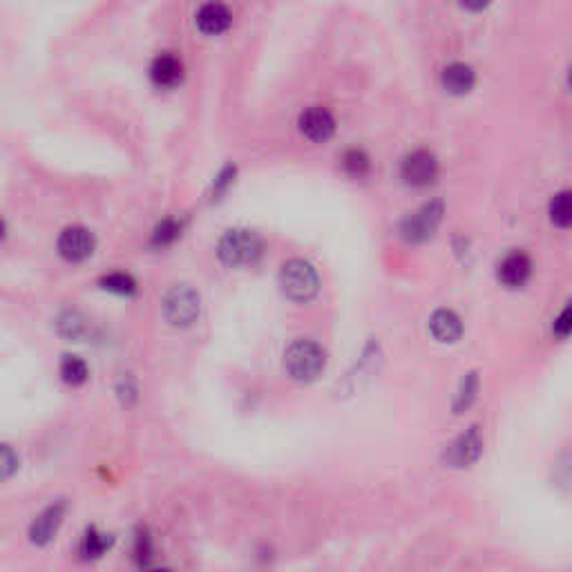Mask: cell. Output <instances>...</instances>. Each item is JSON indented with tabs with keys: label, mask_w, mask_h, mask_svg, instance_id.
<instances>
[{
	"label": "cell",
	"mask_w": 572,
	"mask_h": 572,
	"mask_svg": "<svg viewBox=\"0 0 572 572\" xmlns=\"http://www.w3.org/2000/svg\"><path fill=\"white\" fill-rule=\"evenodd\" d=\"M264 244L257 237V233L246 228H233L219 240L217 255L226 266L240 269V266H253L262 257Z\"/></svg>",
	"instance_id": "obj_1"
},
{
	"label": "cell",
	"mask_w": 572,
	"mask_h": 572,
	"mask_svg": "<svg viewBox=\"0 0 572 572\" xmlns=\"http://www.w3.org/2000/svg\"><path fill=\"white\" fill-rule=\"evenodd\" d=\"M284 367L289 376L300 383H309L316 380L327 367V354L320 345L311 340H295L293 345L286 349L284 354Z\"/></svg>",
	"instance_id": "obj_2"
},
{
	"label": "cell",
	"mask_w": 572,
	"mask_h": 572,
	"mask_svg": "<svg viewBox=\"0 0 572 572\" xmlns=\"http://www.w3.org/2000/svg\"><path fill=\"white\" fill-rule=\"evenodd\" d=\"M280 286H282L286 298L295 300V302H307V300L316 298L320 291V275L309 262L291 260L280 271Z\"/></svg>",
	"instance_id": "obj_3"
},
{
	"label": "cell",
	"mask_w": 572,
	"mask_h": 572,
	"mask_svg": "<svg viewBox=\"0 0 572 572\" xmlns=\"http://www.w3.org/2000/svg\"><path fill=\"white\" fill-rule=\"evenodd\" d=\"M199 295L188 284H177L166 293L164 316L173 327H190L199 318Z\"/></svg>",
	"instance_id": "obj_4"
},
{
	"label": "cell",
	"mask_w": 572,
	"mask_h": 572,
	"mask_svg": "<svg viewBox=\"0 0 572 572\" xmlns=\"http://www.w3.org/2000/svg\"><path fill=\"white\" fill-rule=\"evenodd\" d=\"M193 23L199 34L208 38L222 36L233 27V12L222 0H206L195 9Z\"/></svg>",
	"instance_id": "obj_5"
},
{
	"label": "cell",
	"mask_w": 572,
	"mask_h": 572,
	"mask_svg": "<svg viewBox=\"0 0 572 572\" xmlns=\"http://www.w3.org/2000/svg\"><path fill=\"white\" fill-rule=\"evenodd\" d=\"M400 177L412 188H427L438 177V159L429 150H414L400 164Z\"/></svg>",
	"instance_id": "obj_6"
},
{
	"label": "cell",
	"mask_w": 572,
	"mask_h": 572,
	"mask_svg": "<svg viewBox=\"0 0 572 572\" xmlns=\"http://www.w3.org/2000/svg\"><path fill=\"white\" fill-rule=\"evenodd\" d=\"M441 217H443V204L429 202L405 219L400 233H403V237L409 242V244H421V242H427L429 237L436 233L438 224H441Z\"/></svg>",
	"instance_id": "obj_7"
},
{
	"label": "cell",
	"mask_w": 572,
	"mask_h": 572,
	"mask_svg": "<svg viewBox=\"0 0 572 572\" xmlns=\"http://www.w3.org/2000/svg\"><path fill=\"white\" fill-rule=\"evenodd\" d=\"M56 249H59L63 260L79 264V262H85L92 255L97 249V240H94V233L85 226H68L61 231Z\"/></svg>",
	"instance_id": "obj_8"
},
{
	"label": "cell",
	"mask_w": 572,
	"mask_h": 572,
	"mask_svg": "<svg viewBox=\"0 0 572 572\" xmlns=\"http://www.w3.org/2000/svg\"><path fill=\"white\" fill-rule=\"evenodd\" d=\"M300 132L313 143H324L333 137L336 132V117L329 112L327 108L313 106L307 108L298 119Z\"/></svg>",
	"instance_id": "obj_9"
},
{
	"label": "cell",
	"mask_w": 572,
	"mask_h": 572,
	"mask_svg": "<svg viewBox=\"0 0 572 572\" xmlns=\"http://www.w3.org/2000/svg\"><path fill=\"white\" fill-rule=\"evenodd\" d=\"M150 81L159 90H173L184 81V63L175 52H161L150 63Z\"/></svg>",
	"instance_id": "obj_10"
},
{
	"label": "cell",
	"mask_w": 572,
	"mask_h": 572,
	"mask_svg": "<svg viewBox=\"0 0 572 572\" xmlns=\"http://www.w3.org/2000/svg\"><path fill=\"white\" fill-rule=\"evenodd\" d=\"M481 452H483V438H481L479 427H470L463 436H459L447 447L445 461L452 467H467L479 461Z\"/></svg>",
	"instance_id": "obj_11"
},
{
	"label": "cell",
	"mask_w": 572,
	"mask_h": 572,
	"mask_svg": "<svg viewBox=\"0 0 572 572\" xmlns=\"http://www.w3.org/2000/svg\"><path fill=\"white\" fill-rule=\"evenodd\" d=\"M532 275V260L523 251H512L500 260L499 280L508 289H521Z\"/></svg>",
	"instance_id": "obj_12"
},
{
	"label": "cell",
	"mask_w": 572,
	"mask_h": 572,
	"mask_svg": "<svg viewBox=\"0 0 572 572\" xmlns=\"http://www.w3.org/2000/svg\"><path fill=\"white\" fill-rule=\"evenodd\" d=\"M63 517H65V503H54L47 510H43L30 528L32 543H34V546H47V543L54 539L56 532H59L61 523H63Z\"/></svg>",
	"instance_id": "obj_13"
},
{
	"label": "cell",
	"mask_w": 572,
	"mask_h": 572,
	"mask_svg": "<svg viewBox=\"0 0 572 572\" xmlns=\"http://www.w3.org/2000/svg\"><path fill=\"white\" fill-rule=\"evenodd\" d=\"M443 88L447 90L450 94H454V97H465V94L472 92V88H474L476 83V76H474V70L470 68L467 63H450L445 70H443Z\"/></svg>",
	"instance_id": "obj_14"
},
{
	"label": "cell",
	"mask_w": 572,
	"mask_h": 572,
	"mask_svg": "<svg viewBox=\"0 0 572 572\" xmlns=\"http://www.w3.org/2000/svg\"><path fill=\"white\" fill-rule=\"evenodd\" d=\"M429 331L438 342H456L463 336V322L450 309H438L432 318H429Z\"/></svg>",
	"instance_id": "obj_15"
},
{
	"label": "cell",
	"mask_w": 572,
	"mask_h": 572,
	"mask_svg": "<svg viewBox=\"0 0 572 572\" xmlns=\"http://www.w3.org/2000/svg\"><path fill=\"white\" fill-rule=\"evenodd\" d=\"M181 231H184V224L175 217H166L161 219L159 224L155 226L150 235V244L155 249H166V246H173L175 242L181 237Z\"/></svg>",
	"instance_id": "obj_16"
},
{
	"label": "cell",
	"mask_w": 572,
	"mask_h": 572,
	"mask_svg": "<svg viewBox=\"0 0 572 572\" xmlns=\"http://www.w3.org/2000/svg\"><path fill=\"white\" fill-rule=\"evenodd\" d=\"M342 170L354 179L367 177L371 173V157L362 148H349L342 155Z\"/></svg>",
	"instance_id": "obj_17"
},
{
	"label": "cell",
	"mask_w": 572,
	"mask_h": 572,
	"mask_svg": "<svg viewBox=\"0 0 572 572\" xmlns=\"http://www.w3.org/2000/svg\"><path fill=\"white\" fill-rule=\"evenodd\" d=\"M110 546H112V537L103 535L97 528H88L83 541H81V555H83L85 559H99Z\"/></svg>",
	"instance_id": "obj_18"
},
{
	"label": "cell",
	"mask_w": 572,
	"mask_h": 572,
	"mask_svg": "<svg viewBox=\"0 0 572 572\" xmlns=\"http://www.w3.org/2000/svg\"><path fill=\"white\" fill-rule=\"evenodd\" d=\"M88 365H85L79 356L63 358V362H61V378H63L65 383L72 385V387H79V385H83L85 380H88Z\"/></svg>",
	"instance_id": "obj_19"
},
{
	"label": "cell",
	"mask_w": 572,
	"mask_h": 572,
	"mask_svg": "<svg viewBox=\"0 0 572 572\" xmlns=\"http://www.w3.org/2000/svg\"><path fill=\"white\" fill-rule=\"evenodd\" d=\"M550 219L555 226L559 228H568L572 222V204H570V193L564 190V193L555 195V199L550 202Z\"/></svg>",
	"instance_id": "obj_20"
},
{
	"label": "cell",
	"mask_w": 572,
	"mask_h": 572,
	"mask_svg": "<svg viewBox=\"0 0 572 572\" xmlns=\"http://www.w3.org/2000/svg\"><path fill=\"white\" fill-rule=\"evenodd\" d=\"M476 394H479V376L472 371V374L465 376L463 385H461V392L459 396H456V403H454V412L461 414L463 409L470 407V405L476 400Z\"/></svg>",
	"instance_id": "obj_21"
},
{
	"label": "cell",
	"mask_w": 572,
	"mask_h": 572,
	"mask_svg": "<svg viewBox=\"0 0 572 572\" xmlns=\"http://www.w3.org/2000/svg\"><path fill=\"white\" fill-rule=\"evenodd\" d=\"M101 286L117 295H132L137 291V282L128 273H110L101 278Z\"/></svg>",
	"instance_id": "obj_22"
},
{
	"label": "cell",
	"mask_w": 572,
	"mask_h": 572,
	"mask_svg": "<svg viewBox=\"0 0 572 572\" xmlns=\"http://www.w3.org/2000/svg\"><path fill=\"white\" fill-rule=\"evenodd\" d=\"M235 175H237L235 166H231V164L224 166V168L219 170V175L213 181V199H219L228 188H231L233 181H235Z\"/></svg>",
	"instance_id": "obj_23"
},
{
	"label": "cell",
	"mask_w": 572,
	"mask_h": 572,
	"mask_svg": "<svg viewBox=\"0 0 572 572\" xmlns=\"http://www.w3.org/2000/svg\"><path fill=\"white\" fill-rule=\"evenodd\" d=\"M18 470V456L9 445H0V481H7Z\"/></svg>",
	"instance_id": "obj_24"
},
{
	"label": "cell",
	"mask_w": 572,
	"mask_h": 572,
	"mask_svg": "<svg viewBox=\"0 0 572 572\" xmlns=\"http://www.w3.org/2000/svg\"><path fill=\"white\" fill-rule=\"evenodd\" d=\"M555 333L561 338V340H566V338H568V333H570V309H564V311H561V316L557 318Z\"/></svg>",
	"instance_id": "obj_25"
},
{
	"label": "cell",
	"mask_w": 572,
	"mask_h": 572,
	"mask_svg": "<svg viewBox=\"0 0 572 572\" xmlns=\"http://www.w3.org/2000/svg\"><path fill=\"white\" fill-rule=\"evenodd\" d=\"M461 3V7L463 9H467V12H483L485 7H488L490 3H492V0H459Z\"/></svg>",
	"instance_id": "obj_26"
},
{
	"label": "cell",
	"mask_w": 572,
	"mask_h": 572,
	"mask_svg": "<svg viewBox=\"0 0 572 572\" xmlns=\"http://www.w3.org/2000/svg\"><path fill=\"white\" fill-rule=\"evenodd\" d=\"M5 237H7V224H5V219L0 217V242H3Z\"/></svg>",
	"instance_id": "obj_27"
}]
</instances>
